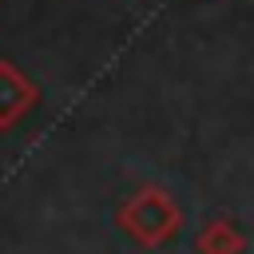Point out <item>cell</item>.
<instances>
[{
  "instance_id": "2",
  "label": "cell",
  "mask_w": 254,
  "mask_h": 254,
  "mask_svg": "<svg viewBox=\"0 0 254 254\" xmlns=\"http://www.w3.org/2000/svg\"><path fill=\"white\" fill-rule=\"evenodd\" d=\"M40 99V87L8 60H0V131H12Z\"/></svg>"
},
{
  "instance_id": "3",
  "label": "cell",
  "mask_w": 254,
  "mask_h": 254,
  "mask_svg": "<svg viewBox=\"0 0 254 254\" xmlns=\"http://www.w3.org/2000/svg\"><path fill=\"white\" fill-rule=\"evenodd\" d=\"M194 250H198V254H242V250H246V234H242L238 222H230V218H210V222L198 230Z\"/></svg>"
},
{
  "instance_id": "1",
  "label": "cell",
  "mask_w": 254,
  "mask_h": 254,
  "mask_svg": "<svg viewBox=\"0 0 254 254\" xmlns=\"http://www.w3.org/2000/svg\"><path fill=\"white\" fill-rule=\"evenodd\" d=\"M115 222L123 226V234L147 250L167 246L179 230H183V210L171 198V190L163 187H139L135 194H127L115 210Z\"/></svg>"
}]
</instances>
